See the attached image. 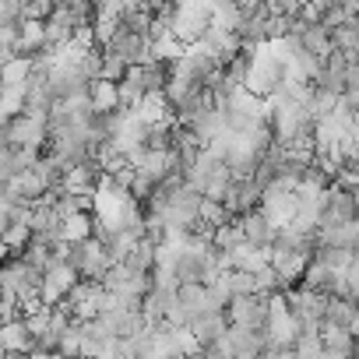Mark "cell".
<instances>
[{
	"label": "cell",
	"instance_id": "27",
	"mask_svg": "<svg viewBox=\"0 0 359 359\" xmlns=\"http://www.w3.org/2000/svg\"><path fill=\"white\" fill-rule=\"evenodd\" d=\"M180 359H205V355H201V352H194V355H180Z\"/></svg>",
	"mask_w": 359,
	"mask_h": 359
},
{
	"label": "cell",
	"instance_id": "10",
	"mask_svg": "<svg viewBox=\"0 0 359 359\" xmlns=\"http://www.w3.org/2000/svg\"><path fill=\"white\" fill-rule=\"evenodd\" d=\"M0 348L4 352H22V355H29L36 348V341H32V334H29L22 317H8L4 324H0Z\"/></svg>",
	"mask_w": 359,
	"mask_h": 359
},
{
	"label": "cell",
	"instance_id": "26",
	"mask_svg": "<svg viewBox=\"0 0 359 359\" xmlns=\"http://www.w3.org/2000/svg\"><path fill=\"white\" fill-rule=\"evenodd\" d=\"M123 71H127V64L116 57V53H109V50H102V64H99V78H106V81H120L123 78Z\"/></svg>",
	"mask_w": 359,
	"mask_h": 359
},
{
	"label": "cell",
	"instance_id": "5",
	"mask_svg": "<svg viewBox=\"0 0 359 359\" xmlns=\"http://www.w3.org/2000/svg\"><path fill=\"white\" fill-rule=\"evenodd\" d=\"M222 313H226V320L233 327H250V331H264V320H268V306L254 292L250 296H233Z\"/></svg>",
	"mask_w": 359,
	"mask_h": 359
},
{
	"label": "cell",
	"instance_id": "22",
	"mask_svg": "<svg viewBox=\"0 0 359 359\" xmlns=\"http://www.w3.org/2000/svg\"><path fill=\"white\" fill-rule=\"evenodd\" d=\"M169 331V338H172V345H176V352L180 355H194V352H201V341L194 338V331L187 327V324H180V327H165Z\"/></svg>",
	"mask_w": 359,
	"mask_h": 359
},
{
	"label": "cell",
	"instance_id": "6",
	"mask_svg": "<svg viewBox=\"0 0 359 359\" xmlns=\"http://www.w3.org/2000/svg\"><path fill=\"white\" fill-rule=\"evenodd\" d=\"M148 36H137V32H130V29H123V25H116V32H113V39L102 46V50H109V53H116L127 67H134V64H144L148 60Z\"/></svg>",
	"mask_w": 359,
	"mask_h": 359
},
{
	"label": "cell",
	"instance_id": "18",
	"mask_svg": "<svg viewBox=\"0 0 359 359\" xmlns=\"http://www.w3.org/2000/svg\"><path fill=\"white\" fill-rule=\"evenodd\" d=\"M92 236V212H74L67 219H60V229H57V240L64 243H81Z\"/></svg>",
	"mask_w": 359,
	"mask_h": 359
},
{
	"label": "cell",
	"instance_id": "17",
	"mask_svg": "<svg viewBox=\"0 0 359 359\" xmlns=\"http://www.w3.org/2000/svg\"><path fill=\"white\" fill-rule=\"evenodd\" d=\"M176 306H180V313H184L187 320L198 317L201 310H208L205 285H201V282H184V285H176Z\"/></svg>",
	"mask_w": 359,
	"mask_h": 359
},
{
	"label": "cell",
	"instance_id": "1",
	"mask_svg": "<svg viewBox=\"0 0 359 359\" xmlns=\"http://www.w3.org/2000/svg\"><path fill=\"white\" fill-rule=\"evenodd\" d=\"M46 137H50L46 120H43V116H32V113H18V116H11L4 127H0V148L15 144V148H32V151H39V148L46 144Z\"/></svg>",
	"mask_w": 359,
	"mask_h": 359
},
{
	"label": "cell",
	"instance_id": "2",
	"mask_svg": "<svg viewBox=\"0 0 359 359\" xmlns=\"http://www.w3.org/2000/svg\"><path fill=\"white\" fill-rule=\"evenodd\" d=\"M212 29V11L205 8V4H176V11H172V22H169V36L176 39V43H184V46H191V43H198L205 32Z\"/></svg>",
	"mask_w": 359,
	"mask_h": 359
},
{
	"label": "cell",
	"instance_id": "16",
	"mask_svg": "<svg viewBox=\"0 0 359 359\" xmlns=\"http://www.w3.org/2000/svg\"><path fill=\"white\" fill-rule=\"evenodd\" d=\"M88 109H92L95 116L120 109V102H116V81H106V78L88 81Z\"/></svg>",
	"mask_w": 359,
	"mask_h": 359
},
{
	"label": "cell",
	"instance_id": "14",
	"mask_svg": "<svg viewBox=\"0 0 359 359\" xmlns=\"http://www.w3.org/2000/svg\"><path fill=\"white\" fill-rule=\"evenodd\" d=\"M317 338H320V348L334 352V355H352V348H355V334L338 327V324H331V320H320Z\"/></svg>",
	"mask_w": 359,
	"mask_h": 359
},
{
	"label": "cell",
	"instance_id": "12",
	"mask_svg": "<svg viewBox=\"0 0 359 359\" xmlns=\"http://www.w3.org/2000/svg\"><path fill=\"white\" fill-rule=\"evenodd\" d=\"M95 180H99V169H95V162L88 158V162H78V165H71V169L64 172L60 191H67V194H92V191H95Z\"/></svg>",
	"mask_w": 359,
	"mask_h": 359
},
{
	"label": "cell",
	"instance_id": "11",
	"mask_svg": "<svg viewBox=\"0 0 359 359\" xmlns=\"http://www.w3.org/2000/svg\"><path fill=\"white\" fill-rule=\"evenodd\" d=\"M187 327L194 331V338H198L201 345H208V341H215V338H222V334H226L229 320H226V313H222V310H201L198 317H191V320H187Z\"/></svg>",
	"mask_w": 359,
	"mask_h": 359
},
{
	"label": "cell",
	"instance_id": "24",
	"mask_svg": "<svg viewBox=\"0 0 359 359\" xmlns=\"http://www.w3.org/2000/svg\"><path fill=\"white\" fill-rule=\"evenodd\" d=\"M226 219H229V212H226L219 201H208V198H201V208H198V222H201V226L215 229V226H222Z\"/></svg>",
	"mask_w": 359,
	"mask_h": 359
},
{
	"label": "cell",
	"instance_id": "13",
	"mask_svg": "<svg viewBox=\"0 0 359 359\" xmlns=\"http://www.w3.org/2000/svg\"><path fill=\"white\" fill-rule=\"evenodd\" d=\"M320 320H331V324H338V327H345V331L355 334V327H359V310H355L352 299L324 296V317H320Z\"/></svg>",
	"mask_w": 359,
	"mask_h": 359
},
{
	"label": "cell",
	"instance_id": "9",
	"mask_svg": "<svg viewBox=\"0 0 359 359\" xmlns=\"http://www.w3.org/2000/svg\"><path fill=\"white\" fill-rule=\"evenodd\" d=\"M236 222H240V233H243V240H247L250 247H271V240H275V226H271L257 208L236 215Z\"/></svg>",
	"mask_w": 359,
	"mask_h": 359
},
{
	"label": "cell",
	"instance_id": "7",
	"mask_svg": "<svg viewBox=\"0 0 359 359\" xmlns=\"http://www.w3.org/2000/svg\"><path fill=\"white\" fill-rule=\"evenodd\" d=\"M172 169H180V165H176L172 148H144V151H141V158L134 162V172H137V176H144L151 187H155V184H162V180H165Z\"/></svg>",
	"mask_w": 359,
	"mask_h": 359
},
{
	"label": "cell",
	"instance_id": "8",
	"mask_svg": "<svg viewBox=\"0 0 359 359\" xmlns=\"http://www.w3.org/2000/svg\"><path fill=\"white\" fill-rule=\"evenodd\" d=\"M313 243L317 247H338V250H355L359 243V222L348 219L341 226H327V229H313Z\"/></svg>",
	"mask_w": 359,
	"mask_h": 359
},
{
	"label": "cell",
	"instance_id": "23",
	"mask_svg": "<svg viewBox=\"0 0 359 359\" xmlns=\"http://www.w3.org/2000/svg\"><path fill=\"white\" fill-rule=\"evenodd\" d=\"M222 278H226L229 296H250V292H254V275H250V271H236V268H229V271H222Z\"/></svg>",
	"mask_w": 359,
	"mask_h": 359
},
{
	"label": "cell",
	"instance_id": "21",
	"mask_svg": "<svg viewBox=\"0 0 359 359\" xmlns=\"http://www.w3.org/2000/svg\"><path fill=\"white\" fill-rule=\"evenodd\" d=\"M29 71H32V60L29 57H11L0 64V85H25L29 81Z\"/></svg>",
	"mask_w": 359,
	"mask_h": 359
},
{
	"label": "cell",
	"instance_id": "15",
	"mask_svg": "<svg viewBox=\"0 0 359 359\" xmlns=\"http://www.w3.org/2000/svg\"><path fill=\"white\" fill-rule=\"evenodd\" d=\"M296 43H299L303 53H310V57H317V60H324V57L334 50V46H331V36H327V29H324L320 22H306Z\"/></svg>",
	"mask_w": 359,
	"mask_h": 359
},
{
	"label": "cell",
	"instance_id": "3",
	"mask_svg": "<svg viewBox=\"0 0 359 359\" xmlns=\"http://www.w3.org/2000/svg\"><path fill=\"white\" fill-rule=\"evenodd\" d=\"M67 264L78 271V278H85V282H99L106 271H109V254L102 250V243L95 240V236H88V240H81V243H71V250H67Z\"/></svg>",
	"mask_w": 359,
	"mask_h": 359
},
{
	"label": "cell",
	"instance_id": "28",
	"mask_svg": "<svg viewBox=\"0 0 359 359\" xmlns=\"http://www.w3.org/2000/svg\"><path fill=\"white\" fill-rule=\"evenodd\" d=\"M8 257V250H4V243H0V261H4Z\"/></svg>",
	"mask_w": 359,
	"mask_h": 359
},
{
	"label": "cell",
	"instance_id": "25",
	"mask_svg": "<svg viewBox=\"0 0 359 359\" xmlns=\"http://www.w3.org/2000/svg\"><path fill=\"white\" fill-rule=\"evenodd\" d=\"M271 292H282V282H278V275L271 271V264H264L261 271H254V296H271Z\"/></svg>",
	"mask_w": 359,
	"mask_h": 359
},
{
	"label": "cell",
	"instance_id": "20",
	"mask_svg": "<svg viewBox=\"0 0 359 359\" xmlns=\"http://www.w3.org/2000/svg\"><path fill=\"white\" fill-rule=\"evenodd\" d=\"M29 240H32V229L22 226V222H11V226L0 229V243H4L8 257H22V250L29 247Z\"/></svg>",
	"mask_w": 359,
	"mask_h": 359
},
{
	"label": "cell",
	"instance_id": "19",
	"mask_svg": "<svg viewBox=\"0 0 359 359\" xmlns=\"http://www.w3.org/2000/svg\"><path fill=\"white\" fill-rule=\"evenodd\" d=\"M127 271H151V264H155V243L148 240V236H141L137 243H134V250L120 261Z\"/></svg>",
	"mask_w": 359,
	"mask_h": 359
},
{
	"label": "cell",
	"instance_id": "4",
	"mask_svg": "<svg viewBox=\"0 0 359 359\" xmlns=\"http://www.w3.org/2000/svg\"><path fill=\"white\" fill-rule=\"evenodd\" d=\"M296 208H299L296 191H285V187H275V184H268V187H264L261 205H257V212H261L275 229H278V226H289V222H292V215H296Z\"/></svg>",
	"mask_w": 359,
	"mask_h": 359
}]
</instances>
